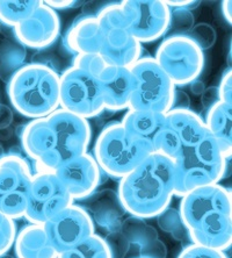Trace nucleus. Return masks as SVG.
Here are the masks:
<instances>
[{
  "label": "nucleus",
  "mask_w": 232,
  "mask_h": 258,
  "mask_svg": "<svg viewBox=\"0 0 232 258\" xmlns=\"http://www.w3.org/2000/svg\"><path fill=\"white\" fill-rule=\"evenodd\" d=\"M105 111L121 112L129 109L135 77L130 68L107 66L98 76Z\"/></svg>",
  "instance_id": "nucleus-19"
},
{
  "label": "nucleus",
  "mask_w": 232,
  "mask_h": 258,
  "mask_svg": "<svg viewBox=\"0 0 232 258\" xmlns=\"http://www.w3.org/2000/svg\"><path fill=\"white\" fill-rule=\"evenodd\" d=\"M165 114L150 111H137L129 108L122 117V126L137 138L151 144L156 153V143L164 126Z\"/></svg>",
  "instance_id": "nucleus-24"
},
{
  "label": "nucleus",
  "mask_w": 232,
  "mask_h": 258,
  "mask_svg": "<svg viewBox=\"0 0 232 258\" xmlns=\"http://www.w3.org/2000/svg\"><path fill=\"white\" fill-rule=\"evenodd\" d=\"M18 227L15 220L0 213V257L6 255L13 248Z\"/></svg>",
  "instance_id": "nucleus-28"
},
{
  "label": "nucleus",
  "mask_w": 232,
  "mask_h": 258,
  "mask_svg": "<svg viewBox=\"0 0 232 258\" xmlns=\"http://www.w3.org/2000/svg\"><path fill=\"white\" fill-rule=\"evenodd\" d=\"M0 258H14L13 256H10V255H7V253H6V255H4V256H2V257H0Z\"/></svg>",
  "instance_id": "nucleus-40"
},
{
  "label": "nucleus",
  "mask_w": 232,
  "mask_h": 258,
  "mask_svg": "<svg viewBox=\"0 0 232 258\" xmlns=\"http://www.w3.org/2000/svg\"><path fill=\"white\" fill-rule=\"evenodd\" d=\"M102 39L104 35L96 14L84 13L78 15L67 29L64 44L74 55L99 54Z\"/></svg>",
  "instance_id": "nucleus-21"
},
{
  "label": "nucleus",
  "mask_w": 232,
  "mask_h": 258,
  "mask_svg": "<svg viewBox=\"0 0 232 258\" xmlns=\"http://www.w3.org/2000/svg\"><path fill=\"white\" fill-rule=\"evenodd\" d=\"M191 89H192V92L194 94H202L203 91L205 90V86L203 84V82L199 81V79H196V81H194L193 83H191Z\"/></svg>",
  "instance_id": "nucleus-39"
},
{
  "label": "nucleus",
  "mask_w": 232,
  "mask_h": 258,
  "mask_svg": "<svg viewBox=\"0 0 232 258\" xmlns=\"http://www.w3.org/2000/svg\"><path fill=\"white\" fill-rule=\"evenodd\" d=\"M117 196L125 213L152 219L170 207L174 197V164L165 155L152 153L121 178Z\"/></svg>",
  "instance_id": "nucleus-3"
},
{
  "label": "nucleus",
  "mask_w": 232,
  "mask_h": 258,
  "mask_svg": "<svg viewBox=\"0 0 232 258\" xmlns=\"http://www.w3.org/2000/svg\"><path fill=\"white\" fill-rule=\"evenodd\" d=\"M41 3V0H0V22L14 28L28 18Z\"/></svg>",
  "instance_id": "nucleus-25"
},
{
  "label": "nucleus",
  "mask_w": 232,
  "mask_h": 258,
  "mask_svg": "<svg viewBox=\"0 0 232 258\" xmlns=\"http://www.w3.org/2000/svg\"><path fill=\"white\" fill-rule=\"evenodd\" d=\"M187 35L195 42L199 47L204 50L209 47H211L215 42L216 34L209 25L200 24L193 26V28L187 33Z\"/></svg>",
  "instance_id": "nucleus-31"
},
{
  "label": "nucleus",
  "mask_w": 232,
  "mask_h": 258,
  "mask_svg": "<svg viewBox=\"0 0 232 258\" xmlns=\"http://www.w3.org/2000/svg\"><path fill=\"white\" fill-rule=\"evenodd\" d=\"M130 69L135 90L129 108L166 114L176 106L177 87L152 56H142Z\"/></svg>",
  "instance_id": "nucleus-8"
},
{
  "label": "nucleus",
  "mask_w": 232,
  "mask_h": 258,
  "mask_svg": "<svg viewBox=\"0 0 232 258\" xmlns=\"http://www.w3.org/2000/svg\"><path fill=\"white\" fill-rule=\"evenodd\" d=\"M104 238L112 251L113 258H125L129 251V243L120 230L108 233Z\"/></svg>",
  "instance_id": "nucleus-33"
},
{
  "label": "nucleus",
  "mask_w": 232,
  "mask_h": 258,
  "mask_svg": "<svg viewBox=\"0 0 232 258\" xmlns=\"http://www.w3.org/2000/svg\"><path fill=\"white\" fill-rule=\"evenodd\" d=\"M204 121L187 107H173L165 114L164 126L159 133L156 153L173 161L186 148L192 147L207 135Z\"/></svg>",
  "instance_id": "nucleus-12"
},
{
  "label": "nucleus",
  "mask_w": 232,
  "mask_h": 258,
  "mask_svg": "<svg viewBox=\"0 0 232 258\" xmlns=\"http://www.w3.org/2000/svg\"><path fill=\"white\" fill-rule=\"evenodd\" d=\"M44 4H47L50 9L56 11L74 9L75 5H79V2H74V0H48V2H44Z\"/></svg>",
  "instance_id": "nucleus-36"
},
{
  "label": "nucleus",
  "mask_w": 232,
  "mask_h": 258,
  "mask_svg": "<svg viewBox=\"0 0 232 258\" xmlns=\"http://www.w3.org/2000/svg\"><path fill=\"white\" fill-rule=\"evenodd\" d=\"M152 153L150 143L127 131L121 122H112L100 132L92 155L102 172L120 180Z\"/></svg>",
  "instance_id": "nucleus-6"
},
{
  "label": "nucleus",
  "mask_w": 232,
  "mask_h": 258,
  "mask_svg": "<svg viewBox=\"0 0 232 258\" xmlns=\"http://www.w3.org/2000/svg\"><path fill=\"white\" fill-rule=\"evenodd\" d=\"M120 231L129 243V251L125 258H166L165 243L159 238L154 227L150 226L144 219L129 215Z\"/></svg>",
  "instance_id": "nucleus-18"
},
{
  "label": "nucleus",
  "mask_w": 232,
  "mask_h": 258,
  "mask_svg": "<svg viewBox=\"0 0 232 258\" xmlns=\"http://www.w3.org/2000/svg\"><path fill=\"white\" fill-rule=\"evenodd\" d=\"M231 6H232V3L231 0H225V2L222 3V13H223V17L225 18V20L229 22L231 25Z\"/></svg>",
  "instance_id": "nucleus-38"
},
{
  "label": "nucleus",
  "mask_w": 232,
  "mask_h": 258,
  "mask_svg": "<svg viewBox=\"0 0 232 258\" xmlns=\"http://www.w3.org/2000/svg\"><path fill=\"white\" fill-rule=\"evenodd\" d=\"M179 213L193 244L225 251L232 244V197L220 184L181 197Z\"/></svg>",
  "instance_id": "nucleus-2"
},
{
  "label": "nucleus",
  "mask_w": 232,
  "mask_h": 258,
  "mask_svg": "<svg viewBox=\"0 0 232 258\" xmlns=\"http://www.w3.org/2000/svg\"><path fill=\"white\" fill-rule=\"evenodd\" d=\"M174 164V196L184 197L193 189L219 184L225 177L227 158L212 136L207 135L186 148Z\"/></svg>",
  "instance_id": "nucleus-5"
},
{
  "label": "nucleus",
  "mask_w": 232,
  "mask_h": 258,
  "mask_svg": "<svg viewBox=\"0 0 232 258\" xmlns=\"http://www.w3.org/2000/svg\"><path fill=\"white\" fill-rule=\"evenodd\" d=\"M177 258H227V256L225 251L191 243L181 250Z\"/></svg>",
  "instance_id": "nucleus-32"
},
{
  "label": "nucleus",
  "mask_w": 232,
  "mask_h": 258,
  "mask_svg": "<svg viewBox=\"0 0 232 258\" xmlns=\"http://www.w3.org/2000/svg\"><path fill=\"white\" fill-rule=\"evenodd\" d=\"M57 258H113L107 242L97 233L73 248L59 252Z\"/></svg>",
  "instance_id": "nucleus-26"
},
{
  "label": "nucleus",
  "mask_w": 232,
  "mask_h": 258,
  "mask_svg": "<svg viewBox=\"0 0 232 258\" xmlns=\"http://www.w3.org/2000/svg\"><path fill=\"white\" fill-rule=\"evenodd\" d=\"M72 204L73 199L55 172L36 171L33 174L24 219L29 223L44 225Z\"/></svg>",
  "instance_id": "nucleus-13"
},
{
  "label": "nucleus",
  "mask_w": 232,
  "mask_h": 258,
  "mask_svg": "<svg viewBox=\"0 0 232 258\" xmlns=\"http://www.w3.org/2000/svg\"><path fill=\"white\" fill-rule=\"evenodd\" d=\"M219 101L232 106V74L231 70H226L220 78L219 85L217 86Z\"/></svg>",
  "instance_id": "nucleus-34"
},
{
  "label": "nucleus",
  "mask_w": 232,
  "mask_h": 258,
  "mask_svg": "<svg viewBox=\"0 0 232 258\" xmlns=\"http://www.w3.org/2000/svg\"><path fill=\"white\" fill-rule=\"evenodd\" d=\"M129 32L140 44L154 42L170 30L171 10L161 0L120 2Z\"/></svg>",
  "instance_id": "nucleus-14"
},
{
  "label": "nucleus",
  "mask_w": 232,
  "mask_h": 258,
  "mask_svg": "<svg viewBox=\"0 0 232 258\" xmlns=\"http://www.w3.org/2000/svg\"><path fill=\"white\" fill-rule=\"evenodd\" d=\"M96 17L104 35L99 54L106 64L131 68L143 56V47L129 32L121 3L107 4Z\"/></svg>",
  "instance_id": "nucleus-7"
},
{
  "label": "nucleus",
  "mask_w": 232,
  "mask_h": 258,
  "mask_svg": "<svg viewBox=\"0 0 232 258\" xmlns=\"http://www.w3.org/2000/svg\"><path fill=\"white\" fill-rule=\"evenodd\" d=\"M13 29L15 39L22 47L41 50L50 47L59 37L60 19L56 11L42 2L28 18Z\"/></svg>",
  "instance_id": "nucleus-17"
},
{
  "label": "nucleus",
  "mask_w": 232,
  "mask_h": 258,
  "mask_svg": "<svg viewBox=\"0 0 232 258\" xmlns=\"http://www.w3.org/2000/svg\"><path fill=\"white\" fill-rule=\"evenodd\" d=\"M165 4L170 9H186L189 10L191 6L194 4H197L196 2H186V0H181V2H177V0H172V2H165Z\"/></svg>",
  "instance_id": "nucleus-37"
},
{
  "label": "nucleus",
  "mask_w": 232,
  "mask_h": 258,
  "mask_svg": "<svg viewBox=\"0 0 232 258\" xmlns=\"http://www.w3.org/2000/svg\"><path fill=\"white\" fill-rule=\"evenodd\" d=\"M156 62L174 85H189L202 74L204 52L187 34L165 37L156 50Z\"/></svg>",
  "instance_id": "nucleus-9"
},
{
  "label": "nucleus",
  "mask_w": 232,
  "mask_h": 258,
  "mask_svg": "<svg viewBox=\"0 0 232 258\" xmlns=\"http://www.w3.org/2000/svg\"><path fill=\"white\" fill-rule=\"evenodd\" d=\"M15 258H57L58 252L47 236L43 225L28 223L18 230L13 244Z\"/></svg>",
  "instance_id": "nucleus-22"
},
{
  "label": "nucleus",
  "mask_w": 232,
  "mask_h": 258,
  "mask_svg": "<svg viewBox=\"0 0 232 258\" xmlns=\"http://www.w3.org/2000/svg\"><path fill=\"white\" fill-rule=\"evenodd\" d=\"M47 236L57 252L73 248L96 234V226L81 205L72 204L43 225Z\"/></svg>",
  "instance_id": "nucleus-15"
},
{
  "label": "nucleus",
  "mask_w": 232,
  "mask_h": 258,
  "mask_svg": "<svg viewBox=\"0 0 232 258\" xmlns=\"http://www.w3.org/2000/svg\"><path fill=\"white\" fill-rule=\"evenodd\" d=\"M86 200L87 203L83 207L91 216L94 226L106 230L107 234L120 230L127 213L120 203L116 191L110 188L102 189Z\"/></svg>",
  "instance_id": "nucleus-20"
},
{
  "label": "nucleus",
  "mask_w": 232,
  "mask_h": 258,
  "mask_svg": "<svg viewBox=\"0 0 232 258\" xmlns=\"http://www.w3.org/2000/svg\"><path fill=\"white\" fill-rule=\"evenodd\" d=\"M170 10H171L170 30H176V33L174 34H187L194 26V17L191 11L186 9H170ZM174 34H172V35H174Z\"/></svg>",
  "instance_id": "nucleus-30"
},
{
  "label": "nucleus",
  "mask_w": 232,
  "mask_h": 258,
  "mask_svg": "<svg viewBox=\"0 0 232 258\" xmlns=\"http://www.w3.org/2000/svg\"><path fill=\"white\" fill-rule=\"evenodd\" d=\"M72 67L78 68L89 74L98 76L107 67V64L101 57L100 54H79L74 55L72 60Z\"/></svg>",
  "instance_id": "nucleus-29"
},
{
  "label": "nucleus",
  "mask_w": 232,
  "mask_h": 258,
  "mask_svg": "<svg viewBox=\"0 0 232 258\" xmlns=\"http://www.w3.org/2000/svg\"><path fill=\"white\" fill-rule=\"evenodd\" d=\"M156 218H157L159 228L164 231V233L170 234L174 240H189L187 230L185 228L180 213H179L177 208L167 207L166 210L163 211Z\"/></svg>",
  "instance_id": "nucleus-27"
},
{
  "label": "nucleus",
  "mask_w": 232,
  "mask_h": 258,
  "mask_svg": "<svg viewBox=\"0 0 232 258\" xmlns=\"http://www.w3.org/2000/svg\"><path fill=\"white\" fill-rule=\"evenodd\" d=\"M204 124L226 158H231L232 154V106L222 101L216 102L207 109Z\"/></svg>",
  "instance_id": "nucleus-23"
},
{
  "label": "nucleus",
  "mask_w": 232,
  "mask_h": 258,
  "mask_svg": "<svg viewBox=\"0 0 232 258\" xmlns=\"http://www.w3.org/2000/svg\"><path fill=\"white\" fill-rule=\"evenodd\" d=\"M59 74L42 62L24 64L7 81V96L15 111L41 119L59 108Z\"/></svg>",
  "instance_id": "nucleus-4"
},
{
  "label": "nucleus",
  "mask_w": 232,
  "mask_h": 258,
  "mask_svg": "<svg viewBox=\"0 0 232 258\" xmlns=\"http://www.w3.org/2000/svg\"><path fill=\"white\" fill-rule=\"evenodd\" d=\"M71 198L86 200L94 195L102 180V171L92 154L86 153L64 163L55 171Z\"/></svg>",
  "instance_id": "nucleus-16"
},
{
  "label": "nucleus",
  "mask_w": 232,
  "mask_h": 258,
  "mask_svg": "<svg viewBox=\"0 0 232 258\" xmlns=\"http://www.w3.org/2000/svg\"><path fill=\"white\" fill-rule=\"evenodd\" d=\"M219 101L217 87H209L205 89L202 93V104L205 109L210 108L212 105H215L216 102Z\"/></svg>",
  "instance_id": "nucleus-35"
},
{
  "label": "nucleus",
  "mask_w": 232,
  "mask_h": 258,
  "mask_svg": "<svg viewBox=\"0 0 232 258\" xmlns=\"http://www.w3.org/2000/svg\"><path fill=\"white\" fill-rule=\"evenodd\" d=\"M33 174L32 166L20 155L0 157V213L13 220L24 218Z\"/></svg>",
  "instance_id": "nucleus-11"
},
{
  "label": "nucleus",
  "mask_w": 232,
  "mask_h": 258,
  "mask_svg": "<svg viewBox=\"0 0 232 258\" xmlns=\"http://www.w3.org/2000/svg\"><path fill=\"white\" fill-rule=\"evenodd\" d=\"M59 108L83 119H92L105 111L97 76L70 67L59 75Z\"/></svg>",
  "instance_id": "nucleus-10"
},
{
  "label": "nucleus",
  "mask_w": 232,
  "mask_h": 258,
  "mask_svg": "<svg viewBox=\"0 0 232 258\" xmlns=\"http://www.w3.org/2000/svg\"><path fill=\"white\" fill-rule=\"evenodd\" d=\"M21 146L37 171L54 172L71 159L89 153L92 128L89 120L62 108L22 128Z\"/></svg>",
  "instance_id": "nucleus-1"
}]
</instances>
